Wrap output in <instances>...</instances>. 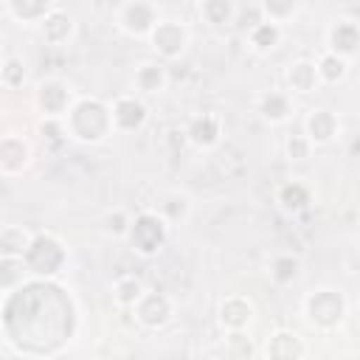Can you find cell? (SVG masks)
I'll return each mask as SVG.
<instances>
[{"instance_id": "19", "label": "cell", "mask_w": 360, "mask_h": 360, "mask_svg": "<svg viewBox=\"0 0 360 360\" xmlns=\"http://www.w3.org/2000/svg\"><path fill=\"white\" fill-rule=\"evenodd\" d=\"M31 239H34V233L28 228H22V225H6V228H0V256H17V259H22L25 250H28V245H31Z\"/></svg>"}, {"instance_id": "26", "label": "cell", "mask_w": 360, "mask_h": 360, "mask_svg": "<svg viewBox=\"0 0 360 360\" xmlns=\"http://www.w3.org/2000/svg\"><path fill=\"white\" fill-rule=\"evenodd\" d=\"M143 292H146V290H143L141 278H135V276H121V278H115V284H112V298H115L118 307H135Z\"/></svg>"}, {"instance_id": "29", "label": "cell", "mask_w": 360, "mask_h": 360, "mask_svg": "<svg viewBox=\"0 0 360 360\" xmlns=\"http://www.w3.org/2000/svg\"><path fill=\"white\" fill-rule=\"evenodd\" d=\"M155 214H158L166 225H172V222L183 219V217L188 214V200H186L183 194H166L163 202H160V208H158Z\"/></svg>"}, {"instance_id": "4", "label": "cell", "mask_w": 360, "mask_h": 360, "mask_svg": "<svg viewBox=\"0 0 360 360\" xmlns=\"http://www.w3.org/2000/svg\"><path fill=\"white\" fill-rule=\"evenodd\" d=\"M304 312H307L309 323H315L318 329H332L346 315V298L338 290L321 287V290H312L304 298Z\"/></svg>"}, {"instance_id": "3", "label": "cell", "mask_w": 360, "mask_h": 360, "mask_svg": "<svg viewBox=\"0 0 360 360\" xmlns=\"http://www.w3.org/2000/svg\"><path fill=\"white\" fill-rule=\"evenodd\" d=\"M169 239V225L155 214V211H143L135 219H129L127 228V242L132 245V250L138 256H155Z\"/></svg>"}, {"instance_id": "34", "label": "cell", "mask_w": 360, "mask_h": 360, "mask_svg": "<svg viewBox=\"0 0 360 360\" xmlns=\"http://www.w3.org/2000/svg\"><path fill=\"white\" fill-rule=\"evenodd\" d=\"M0 188H3V177H0Z\"/></svg>"}, {"instance_id": "11", "label": "cell", "mask_w": 360, "mask_h": 360, "mask_svg": "<svg viewBox=\"0 0 360 360\" xmlns=\"http://www.w3.org/2000/svg\"><path fill=\"white\" fill-rule=\"evenodd\" d=\"M132 309H135V318L146 329H160L172 318V298L163 292H143Z\"/></svg>"}, {"instance_id": "30", "label": "cell", "mask_w": 360, "mask_h": 360, "mask_svg": "<svg viewBox=\"0 0 360 360\" xmlns=\"http://www.w3.org/2000/svg\"><path fill=\"white\" fill-rule=\"evenodd\" d=\"M25 76H28L25 62H22V59H17V56L6 59V62H3V68H0V82H3L6 87H22V84H25Z\"/></svg>"}, {"instance_id": "5", "label": "cell", "mask_w": 360, "mask_h": 360, "mask_svg": "<svg viewBox=\"0 0 360 360\" xmlns=\"http://www.w3.org/2000/svg\"><path fill=\"white\" fill-rule=\"evenodd\" d=\"M146 39H149L152 51H155L160 59H177V56L186 53L191 34H188V25H186L183 20L160 17L158 25L152 28V34H149Z\"/></svg>"}, {"instance_id": "6", "label": "cell", "mask_w": 360, "mask_h": 360, "mask_svg": "<svg viewBox=\"0 0 360 360\" xmlns=\"http://www.w3.org/2000/svg\"><path fill=\"white\" fill-rule=\"evenodd\" d=\"M158 20H160V11L152 3L135 0V3H121L115 8V25L135 39H146L152 34V28L158 25Z\"/></svg>"}, {"instance_id": "28", "label": "cell", "mask_w": 360, "mask_h": 360, "mask_svg": "<svg viewBox=\"0 0 360 360\" xmlns=\"http://www.w3.org/2000/svg\"><path fill=\"white\" fill-rule=\"evenodd\" d=\"M298 273H301V262L295 256H290V253L276 256L273 264H270V278L276 284H292L298 278Z\"/></svg>"}, {"instance_id": "24", "label": "cell", "mask_w": 360, "mask_h": 360, "mask_svg": "<svg viewBox=\"0 0 360 360\" xmlns=\"http://www.w3.org/2000/svg\"><path fill=\"white\" fill-rule=\"evenodd\" d=\"M315 70H318V82H326V84H338L346 79L349 73V62L335 56V53H321V59L315 62Z\"/></svg>"}, {"instance_id": "7", "label": "cell", "mask_w": 360, "mask_h": 360, "mask_svg": "<svg viewBox=\"0 0 360 360\" xmlns=\"http://www.w3.org/2000/svg\"><path fill=\"white\" fill-rule=\"evenodd\" d=\"M357 45H360V25L354 20H335L326 31V53H335L346 62H352L357 56Z\"/></svg>"}, {"instance_id": "18", "label": "cell", "mask_w": 360, "mask_h": 360, "mask_svg": "<svg viewBox=\"0 0 360 360\" xmlns=\"http://www.w3.org/2000/svg\"><path fill=\"white\" fill-rule=\"evenodd\" d=\"M287 84H290L292 93H301V96L318 90L321 82H318L315 62H309V59H298V62H292L290 70H287Z\"/></svg>"}, {"instance_id": "2", "label": "cell", "mask_w": 360, "mask_h": 360, "mask_svg": "<svg viewBox=\"0 0 360 360\" xmlns=\"http://www.w3.org/2000/svg\"><path fill=\"white\" fill-rule=\"evenodd\" d=\"M22 262H25V270L31 276H37L39 281H48L56 273H62V267L68 262V250H65V245L56 236H51V233H34V239H31Z\"/></svg>"}, {"instance_id": "9", "label": "cell", "mask_w": 360, "mask_h": 360, "mask_svg": "<svg viewBox=\"0 0 360 360\" xmlns=\"http://www.w3.org/2000/svg\"><path fill=\"white\" fill-rule=\"evenodd\" d=\"M70 104H73L70 101V90L59 79H45V82L37 84V107L45 112V118L62 121Z\"/></svg>"}, {"instance_id": "8", "label": "cell", "mask_w": 360, "mask_h": 360, "mask_svg": "<svg viewBox=\"0 0 360 360\" xmlns=\"http://www.w3.org/2000/svg\"><path fill=\"white\" fill-rule=\"evenodd\" d=\"M110 118H112V132H135L146 124L149 110L135 96H118L110 107Z\"/></svg>"}, {"instance_id": "1", "label": "cell", "mask_w": 360, "mask_h": 360, "mask_svg": "<svg viewBox=\"0 0 360 360\" xmlns=\"http://www.w3.org/2000/svg\"><path fill=\"white\" fill-rule=\"evenodd\" d=\"M65 135L79 141V143H98L107 135H112V118H110V107L93 96L76 98L65 118H62Z\"/></svg>"}, {"instance_id": "16", "label": "cell", "mask_w": 360, "mask_h": 360, "mask_svg": "<svg viewBox=\"0 0 360 360\" xmlns=\"http://www.w3.org/2000/svg\"><path fill=\"white\" fill-rule=\"evenodd\" d=\"M250 315H253V304L245 295H228L219 304V323L228 332H242L250 323Z\"/></svg>"}, {"instance_id": "15", "label": "cell", "mask_w": 360, "mask_h": 360, "mask_svg": "<svg viewBox=\"0 0 360 360\" xmlns=\"http://www.w3.org/2000/svg\"><path fill=\"white\" fill-rule=\"evenodd\" d=\"M267 360H301L304 357V340L290 329H276L264 343Z\"/></svg>"}, {"instance_id": "25", "label": "cell", "mask_w": 360, "mask_h": 360, "mask_svg": "<svg viewBox=\"0 0 360 360\" xmlns=\"http://www.w3.org/2000/svg\"><path fill=\"white\" fill-rule=\"evenodd\" d=\"M28 270H25V262L17 259V256H0V290H17L22 281H25Z\"/></svg>"}, {"instance_id": "12", "label": "cell", "mask_w": 360, "mask_h": 360, "mask_svg": "<svg viewBox=\"0 0 360 360\" xmlns=\"http://www.w3.org/2000/svg\"><path fill=\"white\" fill-rule=\"evenodd\" d=\"M338 129H340L338 115H335L332 110H326V107H318V110H312V112L307 115V121H304V132H301V135H304L312 146H326V143L335 141Z\"/></svg>"}, {"instance_id": "17", "label": "cell", "mask_w": 360, "mask_h": 360, "mask_svg": "<svg viewBox=\"0 0 360 360\" xmlns=\"http://www.w3.org/2000/svg\"><path fill=\"white\" fill-rule=\"evenodd\" d=\"M256 107H259V115L267 124H284L292 115V98L284 90H267V93H262Z\"/></svg>"}, {"instance_id": "22", "label": "cell", "mask_w": 360, "mask_h": 360, "mask_svg": "<svg viewBox=\"0 0 360 360\" xmlns=\"http://www.w3.org/2000/svg\"><path fill=\"white\" fill-rule=\"evenodd\" d=\"M309 202H312L309 188L304 183H298V180H290V183H284L278 188V205L284 211H290V214H298V211L309 208Z\"/></svg>"}, {"instance_id": "20", "label": "cell", "mask_w": 360, "mask_h": 360, "mask_svg": "<svg viewBox=\"0 0 360 360\" xmlns=\"http://www.w3.org/2000/svg\"><path fill=\"white\" fill-rule=\"evenodd\" d=\"M53 6L56 3H51V0H11V3H6V11L17 22H37L39 25Z\"/></svg>"}, {"instance_id": "13", "label": "cell", "mask_w": 360, "mask_h": 360, "mask_svg": "<svg viewBox=\"0 0 360 360\" xmlns=\"http://www.w3.org/2000/svg\"><path fill=\"white\" fill-rule=\"evenodd\" d=\"M222 138V118L217 112H202L188 121L186 127V141L197 149H214Z\"/></svg>"}, {"instance_id": "31", "label": "cell", "mask_w": 360, "mask_h": 360, "mask_svg": "<svg viewBox=\"0 0 360 360\" xmlns=\"http://www.w3.org/2000/svg\"><path fill=\"white\" fill-rule=\"evenodd\" d=\"M259 8H262V20L276 22V25L287 22L295 14V6L292 3H276V0H264V3H259Z\"/></svg>"}, {"instance_id": "14", "label": "cell", "mask_w": 360, "mask_h": 360, "mask_svg": "<svg viewBox=\"0 0 360 360\" xmlns=\"http://www.w3.org/2000/svg\"><path fill=\"white\" fill-rule=\"evenodd\" d=\"M73 28H76V22H73V17L56 3L48 14H45V20L39 22V34H42V39L48 42V45H65L70 37H73Z\"/></svg>"}, {"instance_id": "33", "label": "cell", "mask_w": 360, "mask_h": 360, "mask_svg": "<svg viewBox=\"0 0 360 360\" xmlns=\"http://www.w3.org/2000/svg\"><path fill=\"white\" fill-rule=\"evenodd\" d=\"M107 231L110 233H118V236H127V228H129V219L124 217V211H115V214H107Z\"/></svg>"}, {"instance_id": "21", "label": "cell", "mask_w": 360, "mask_h": 360, "mask_svg": "<svg viewBox=\"0 0 360 360\" xmlns=\"http://www.w3.org/2000/svg\"><path fill=\"white\" fill-rule=\"evenodd\" d=\"M166 82H169V73H166L163 62H143L135 70V87L141 93H160L166 87Z\"/></svg>"}, {"instance_id": "23", "label": "cell", "mask_w": 360, "mask_h": 360, "mask_svg": "<svg viewBox=\"0 0 360 360\" xmlns=\"http://www.w3.org/2000/svg\"><path fill=\"white\" fill-rule=\"evenodd\" d=\"M248 39H250V45H253L259 53H267V51H273V48L278 45V39H281V25L262 20V22H256V25L248 31Z\"/></svg>"}, {"instance_id": "27", "label": "cell", "mask_w": 360, "mask_h": 360, "mask_svg": "<svg viewBox=\"0 0 360 360\" xmlns=\"http://www.w3.org/2000/svg\"><path fill=\"white\" fill-rule=\"evenodd\" d=\"M200 14H202L205 22H211V25H228V22H233V17H236V6L228 3V0H205V3L200 6Z\"/></svg>"}, {"instance_id": "10", "label": "cell", "mask_w": 360, "mask_h": 360, "mask_svg": "<svg viewBox=\"0 0 360 360\" xmlns=\"http://www.w3.org/2000/svg\"><path fill=\"white\" fill-rule=\"evenodd\" d=\"M31 163V143L22 135H0V177H14Z\"/></svg>"}, {"instance_id": "32", "label": "cell", "mask_w": 360, "mask_h": 360, "mask_svg": "<svg viewBox=\"0 0 360 360\" xmlns=\"http://www.w3.org/2000/svg\"><path fill=\"white\" fill-rule=\"evenodd\" d=\"M284 152H287L290 160H307L309 152H312V143L304 135H290L287 143H284Z\"/></svg>"}]
</instances>
